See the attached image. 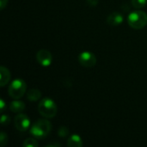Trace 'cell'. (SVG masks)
<instances>
[{
	"instance_id": "cell-11",
	"label": "cell",
	"mask_w": 147,
	"mask_h": 147,
	"mask_svg": "<svg viewBox=\"0 0 147 147\" xmlns=\"http://www.w3.org/2000/svg\"><path fill=\"white\" fill-rule=\"evenodd\" d=\"M67 146L70 147H81L83 146V140L79 135L72 134L67 140Z\"/></svg>"
},
{
	"instance_id": "cell-18",
	"label": "cell",
	"mask_w": 147,
	"mask_h": 147,
	"mask_svg": "<svg viewBox=\"0 0 147 147\" xmlns=\"http://www.w3.org/2000/svg\"><path fill=\"white\" fill-rule=\"evenodd\" d=\"M86 2L88 3V4L89 5H90V6H96L97 4H98V3H99V0H86Z\"/></svg>"
},
{
	"instance_id": "cell-21",
	"label": "cell",
	"mask_w": 147,
	"mask_h": 147,
	"mask_svg": "<svg viewBox=\"0 0 147 147\" xmlns=\"http://www.w3.org/2000/svg\"><path fill=\"white\" fill-rule=\"evenodd\" d=\"M59 144H52V145H47V146H59Z\"/></svg>"
},
{
	"instance_id": "cell-5",
	"label": "cell",
	"mask_w": 147,
	"mask_h": 147,
	"mask_svg": "<svg viewBox=\"0 0 147 147\" xmlns=\"http://www.w3.org/2000/svg\"><path fill=\"white\" fill-rule=\"evenodd\" d=\"M78 62L84 67L90 68L96 65V57L91 52L84 51L82 52L78 55Z\"/></svg>"
},
{
	"instance_id": "cell-2",
	"label": "cell",
	"mask_w": 147,
	"mask_h": 147,
	"mask_svg": "<svg viewBox=\"0 0 147 147\" xmlns=\"http://www.w3.org/2000/svg\"><path fill=\"white\" fill-rule=\"evenodd\" d=\"M39 113L47 119L53 118L57 115V105L51 98H43L40 100L38 105Z\"/></svg>"
},
{
	"instance_id": "cell-7",
	"label": "cell",
	"mask_w": 147,
	"mask_h": 147,
	"mask_svg": "<svg viewBox=\"0 0 147 147\" xmlns=\"http://www.w3.org/2000/svg\"><path fill=\"white\" fill-rule=\"evenodd\" d=\"M36 59L40 65L44 67H47L51 65L53 62V56L48 50L40 49L36 53Z\"/></svg>"
},
{
	"instance_id": "cell-10",
	"label": "cell",
	"mask_w": 147,
	"mask_h": 147,
	"mask_svg": "<svg viewBox=\"0 0 147 147\" xmlns=\"http://www.w3.org/2000/svg\"><path fill=\"white\" fill-rule=\"evenodd\" d=\"M9 109L14 113H22L25 109V104L23 102L19 100H15L9 104Z\"/></svg>"
},
{
	"instance_id": "cell-4",
	"label": "cell",
	"mask_w": 147,
	"mask_h": 147,
	"mask_svg": "<svg viewBox=\"0 0 147 147\" xmlns=\"http://www.w3.org/2000/svg\"><path fill=\"white\" fill-rule=\"evenodd\" d=\"M27 90V84L22 78H16L11 82L8 88V93L13 99H20Z\"/></svg>"
},
{
	"instance_id": "cell-9",
	"label": "cell",
	"mask_w": 147,
	"mask_h": 147,
	"mask_svg": "<svg viewBox=\"0 0 147 147\" xmlns=\"http://www.w3.org/2000/svg\"><path fill=\"white\" fill-rule=\"evenodd\" d=\"M0 76H1V78H0V86L4 87L10 80V78H11L10 71H9L8 68L2 65L0 67Z\"/></svg>"
},
{
	"instance_id": "cell-16",
	"label": "cell",
	"mask_w": 147,
	"mask_h": 147,
	"mask_svg": "<svg viewBox=\"0 0 147 147\" xmlns=\"http://www.w3.org/2000/svg\"><path fill=\"white\" fill-rule=\"evenodd\" d=\"M8 142V136L7 134L4 133V132H2L1 133V138H0V144H1V146L3 147Z\"/></svg>"
},
{
	"instance_id": "cell-1",
	"label": "cell",
	"mask_w": 147,
	"mask_h": 147,
	"mask_svg": "<svg viewBox=\"0 0 147 147\" xmlns=\"http://www.w3.org/2000/svg\"><path fill=\"white\" fill-rule=\"evenodd\" d=\"M52 130V124L48 120L40 119L34 122L30 128V134L35 139L40 140L46 138Z\"/></svg>"
},
{
	"instance_id": "cell-8",
	"label": "cell",
	"mask_w": 147,
	"mask_h": 147,
	"mask_svg": "<svg viewBox=\"0 0 147 147\" xmlns=\"http://www.w3.org/2000/svg\"><path fill=\"white\" fill-rule=\"evenodd\" d=\"M124 21L123 16L119 12H113L107 17V22L111 26H119Z\"/></svg>"
},
{
	"instance_id": "cell-20",
	"label": "cell",
	"mask_w": 147,
	"mask_h": 147,
	"mask_svg": "<svg viewBox=\"0 0 147 147\" xmlns=\"http://www.w3.org/2000/svg\"><path fill=\"white\" fill-rule=\"evenodd\" d=\"M8 3V0H0V8H1V10L4 9V8L6 7Z\"/></svg>"
},
{
	"instance_id": "cell-3",
	"label": "cell",
	"mask_w": 147,
	"mask_h": 147,
	"mask_svg": "<svg viewBox=\"0 0 147 147\" xmlns=\"http://www.w3.org/2000/svg\"><path fill=\"white\" fill-rule=\"evenodd\" d=\"M127 23L134 29H141L147 24V14L142 10L132 11L127 16Z\"/></svg>"
},
{
	"instance_id": "cell-12",
	"label": "cell",
	"mask_w": 147,
	"mask_h": 147,
	"mask_svg": "<svg viewBox=\"0 0 147 147\" xmlns=\"http://www.w3.org/2000/svg\"><path fill=\"white\" fill-rule=\"evenodd\" d=\"M27 98L30 102H36L41 98V92L37 89H31L27 92Z\"/></svg>"
},
{
	"instance_id": "cell-17",
	"label": "cell",
	"mask_w": 147,
	"mask_h": 147,
	"mask_svg": "<svg viewBox=\"0 0 147 147\" xmlns=\"http://www.w3.org/2000/svg\"><path fill=\"white\" fill-rule=\"evenodd\" d=\"M9 122H10L9 116L7 115H2V118H1V124L3 126H7Z\"/></svg>"
},
{
	"instance_id": "cell-15",
	"label": "cell",
	"mask_w": 147,
	"mask_h": 147,
	"mask_svg": "<svg viewBox=\"0 0 147 147\" xmlns=\"http://www.w3.org/2000/svg\"><path fill=\"white\" fill-rule=\"evenodd\" d=\"M58 134L59 137L65 138L69 134V129L66 127H60L59 131H58Z\"/></svg>"
},
{
	"instance_id": "cell-19",
	"label": "cell",
	"mask_w": 147,
	"mask_h": 147,
	"mask_svg": "<svg viewBox=\"0 0 147 147\" xmlns=\"http://www.w3.org/2000/svg\"><path fill=\"white\" fill-rule=\"evenodd\" d=\"M5 108H6L5 102L3 101V99H1V100H0V109H1V112H2V113H3V112H4Z\"/></svg>"
},
{
	"instance_id": "cell-14",
	"label": "cell",
	"mask_w": 147,
	"mask_h": 147,
	"mask_svg": "<svg viewBox=\"0 0 147 147\" xmlns=\"http://www.w3.org/2000/svg\"><path fill=\"white\" fill-rule=\"evenodd\" d=\"M146 3L147 0H131V3L135 9H141L145 7Z\"/></svg>"
},
{
	"instance_id": "cell-13",
	"label": "cell",
	"mask_w": 147,
	"mask_h": 147,
	"mask_svg": "<svg viewBox=\"0 0 147 147\" xmlns=\"http://www.w3.org/2000/svg\"><path fill=\"white\" fill-rule=\"evenodd\" d=\"M39 146L35 138H28L24 140L22 146L23 147H37Z\"/></svg>"
},
{
	"instance_id": "cell-6",
	"label": "cell",
	"mask_w": 147,
	"mask_h": 147,
	"mask_svg": "<svg viewBox=\"0 0 147 147\" xmlns=\"http://www.w3.org/2000/svg\"><path fill=\"white\" fill-rule=\"evenodd\" d=\"M16 128L20 132H26L30 127V120L25 114L19 113L14 119Z\"/></svg>"
}]
</instances>
